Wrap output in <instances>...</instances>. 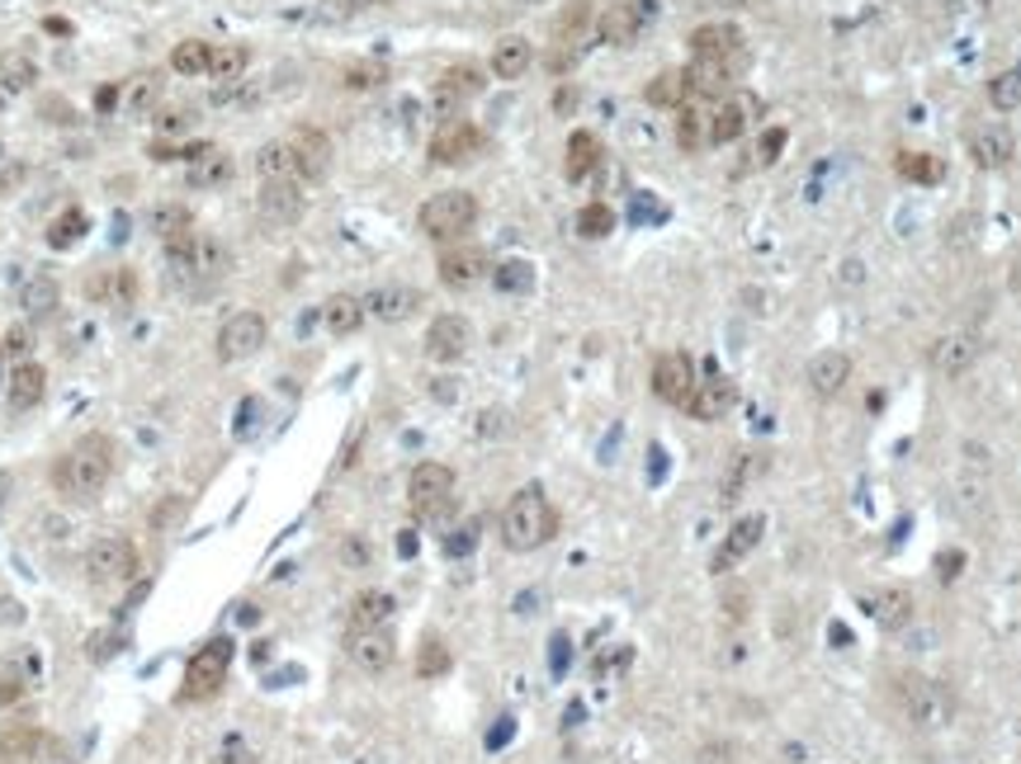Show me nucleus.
Returning <instances> with one entry per match:
<instances>
[{
	"label": "nucleus",
	"instance_id": "nucleus-1",
	"mask_svg": "<svg viewBox=\"0 0 1021 764\" xmlns=\"http://www.w3.org/2000/svg\"><path fill=\"white\" fill-rule=\"evenodd\" d=\"M114 476V439L109 435H81L67 453L53 463V486L67 501H96L104 482Z\"/></svg>",
	"mask_w": 1021,
	"mask_h": 764
},
{
	"label": "nucleus",
	"instance_id": "nucleus-2",
	"mask_svg": "<svg viewBox=\"0 0 1021 764\" xmlns=\"http://www.w3.org/2000/svg\"><path fill=\"white\" fill-rule=\"evenodd\" d=\"M558 533V509L540 486H521L501 509V543L511 552H535Z\"/></svg>",
	"mask_w": 1021,
	"mask_h": 764
},
{
	"label": "nucleus",
	"instance_id": "nucleus-3",
	"mask_svg": "<svg viewBox=\"0 0 1021 764\" xmlns=\"http://www.w3.org/2000/svg\"><path fill=\"white\" fill-rule=\"evenodd\" d=\"M894 704L913 727L922 731H941L955 722V689L941 679H926V675H894Z\"/></svg>",
	"mask_w": 1021,
	"mask_h": 764
},
{
	"label": "nucleus",
	"instance_id": "nucleus-4",
	"mask_svg": "<svg viewBox=\"0 0 1021 764\" xmlns=\"http://www.w3.org/2000/svg\"><path fill=\"white\" fill-rule=\"evenodd\" d=\"M417 222L431 241H454V236H464L478 222V199L468 194V189H440V194H431L421 203Z\"/></svg>",
	"mask_w": 1021,
	"mask_h": 764
},
{
	"label": "nucleus",
	"instance_id": "nucleus-5",
	"mask_svg": "<svg viewBox=\"0 0 1021 764\" xmlns=\"http://www.w3.org/2000/svg\"><path fill=\"white\" fill-rule=\"evenodd\" d=\"M227 671H232V642L227 637H213V642H203L190 656V665H185L180 698L185 704H203V698H213L227 684Z\"/></svg>",
	"mask_w": 1021,
	"mask_h": 764
},
{
	"label": "nucleus",
	"instance_id": "nucleus-6",
	"mask_svg": "<svg viewBox=\"0 0 1021 764\" xmlns=\"http://www.w3.org/2000/svg\"><path fill=\"white\" fill-rule=\"evenodd\" d=\"M407 501L417 519H440L454 505V472L445 463H417L407 476Z\"/></svg>",
	"mask_w": 1021,
	"mask_h": 764
},
{
	"label": "nucleus",
	"instance_id": "nucleus-7",
	"mask_svg": "<svg viewBox=\"0 0 1021 764\" xmlns=\"http://www.w3.org/2000/svg\"><path fill=\"white\" fill-rule=\"evenodd\" d=\"M86 576L96 585H123L137 576V548L123 533H104L86 552Z\"/></svg>",
	"mask_w": 1021,
	"mask_h": 764
},
{
	"label": "nucleus",
	"instance_id": "nucleus-8",
	"mask_svg": "<svg viewBox=\"0 0 1021 764\" xmlns=\"http://www.w3.org/2000/svg\"><path fill=\"white\" fill-rule=\"evenodd\" d=\"M265 340H270V322H265L260 312H237L223 322V330H218V359L223 363L251 359Z\"/></svg>",
	"mask_w": 1021,
	"mask_h": 764
},
{
	"label": "nucleus",
	"instance_id": "nucleus-9",
	"mask_svg": "<svg viewBox=\"0 0 1021 764\" xmlns=\"http://www.w3.org/2000/svg\"><path fill=\"white\" fill-rule=\"evenodd\" d=\"M166 250H170V265H176L180 279H218L223 274V250L195 232H180L176 241H166Z\"/></svg>",
	"mask_w": 1021,
	"mask_h": 764
},
{
	"label": "nucleus",
	"instance_id": "nucleus-10",
	"mask_svg": "<svg viewBox=\"0 0 1021 764\" xmlns=\"http://www.w3.org/2000/svg\"><path fill=\"white\" fill-rule=\"evenodd\" d=\"M653 392L663 396L667 406H681L690 402V392H696V363H690L686 349H667V355H657L653 363Z\"/></svg>",
	"mask_w": 1021,
	"mask_h": 764
},
{
	"label": "nucleus",
	"instance_id": "nucleus-11",
	"mask_svg": "<svg viewBox=\"0 0 1021 764\" xmlns=\"http://www.w3.org/2000/svg\"><path fill=\"white\" fill-rule=\"evenodd\" d=\"M648 20H653V0H615V5H606V14L596 20V34L610 47H630Z\"/></svg>",
	"mask_w": 1021,
	"mask_h": 764
},
{
	"label": "nucleus",
	"instance_id": "nucleus-12",
	"mask_svg": "<svg viewBox=\"0 0 1021 764\" xmlns=\"http://www.w3.org/2000/svg\"><path fill=\"white\" fill-rule=\"evenodd\" d=\"M478 151H482V133L468 119H445L440 133L431 137V161H440V166H464V161H474Z\"/></svg>",
	"mask_w": 1021,
	"mask_h": 764
},
{
	"label": "nucleus",
	"instance_id": "nucleus-13",
	"mask_svg": "<svg viewBox=\"0 0 1021 764\" xmlns=\"http://www.w3.org/2000/svg\"><path fill=\"white\" fill-rule=\"evenodd\" d=\"M345 651H351V661L359 665V671H369V675H384L388 665L398 661V642H392L388 628H351Z\"/></svg>",
	"mask_w": 1021,
	"mask_h": 764
},
{
	"label": "nucleus",
	"instance_id": "nucleus-14",
	"mask_svg": "<svg viewBox=\"0 0 1021 764\" xmlns=\"http://www.w3.org/2000/svg\"><path fill=\"white\" fill-rule=\"evenodd\" d=\"M468 345H474V326H468L459 312L435 316L431 330H426V355L435 363H459L468 355Z\"/></svg>",
	"mask_w": 1021,
	"mask_h": 764
},
{
	"label": "nucleus",
	"instance_id": "nucleus-15",
	"mask_svg": "<svg viewBox=\"0 0 1021 764\" xmlns=\"http://www.w3.org/2000/svg\"><path fill=\"white\" fill-rule=\"evenodd\" d=\"M861 609H866L870 623L885 628V632H899V628L913 623V595H908L903 585H879V591H870L861 599Z\"/></svg>",
	"mask_w": 1021,
	"mask_h": 764
},
{
	"label": "nucleus",
	"instance_id": "nucleus-16",
	"mask_svg": "<svg viewBox=\"0 0 1021 764\" xmlns=\"http://www.w3.org/2000/svg\"><path fill=\"white\" fill-rule=\"evenodd\" d=\"M969 156H974V166H984V170H1002L1017 156V137H1012V127L1008 123H984V127H974L969 133Z\"/></svg>",
	"mask_w": 1021,
	"mask_h": 764
},
{
	"label": "nucleus",
	"instance_id": "nucleus-17",
	"mask_svg": "<svg viewBox=\"0 0 1021 764\" xmlns=\"http://www.w3.org/2000/svg\"><path fill=\"white\" fill-rule=\"evenodd\" d=\"M256 209H260L265 222H275V227H293L308 203H303V189H298L293 180H265Z\"/></svg>",
	"mask_w": 1021,
	"mask_h": 764
},
{
	"label": "nucleus",
	"instance_id": "nucleus-18",
	"mask_svg": "<svg viewBox=\"0 0 1021 764\" xmlns=\"http://www.w3.org/2000/svg\"><path fill=\"white\" fill-rule=\"evenodd\" d=\"M804 382H809L813 396H823V402L837 396L846 382H852V355H842V349H819L804 369Z\"/></svg>",
	"mask_w": 1021,
	"mask_h": 764
},
{
	"label": "nucleus",
	"instance_id": "nucleus-19",
	"mask_svg": "<svg viewBox=\"0 0 1021 764\" xmlns=\"http://www.w3.org/2000/svg\"><path fill=\"white\" fill-rule=\"evenodd\" d=\"M762 533H766V519L762 515L737 519L733 529H729V538H724V548L714 552V571H733L737 562H747V557L762 548Z\"/></svg>",
	"mask_w": 1021,
	"mask_h": 764
},
{
	"label": "nucleus",
	"instance_id": "nucleus-20",
	"mask_svg": "<svg viewBox=\"0 0 1021 764\" xmlns=\"http://www.w3.org/2000/svg\"><path fill=\"white\" fill-rule=\"evenodd\" d=\"M417 307H421V289H407V283H384V289H374L365 297V312L379 316V322H388V326L417 316Z\"/></svg>",
	"mask_w": 1021,
	"mask_h": 764
},
{
	"label": "nucleus",
	"instance_id": "nucleus-21",
	"mask_svg": "<svg viewBox=\"0 0 1021 764\" xmlns=\"http://www.w3.org/2000/svg\"><path fill=\"white\" fill-rule=\"evenodd\" d=\"M289 147L298 156V180H322L326 166H332V142L318 127H293Z\"/></svg>",
	"mask_w": 1021,
	"mask_h": 764
},
{
	"label": "nucleus",
	"instance_id": "nucleus-22",
	"mask_svg": "<svg viewBox=\"0 0 1021 764\" xmlns=\"http://www.w3.org/2000/svg\"><path fill=\"white\" fill-rule=\"evenodd\" d=\"M974 359H979V340L974 336H941L932 345V369L941 378H965L974 369Z\"/></svg>",
	"mask_w": 1021,
	"mask_h": 764
},
{
	"label": "nucleus",
	"instance_id": "nucleus-23",
	"mask_svg": "<svg viewBox=\"0 0 1021 764\" xmlns=\"http://www.w3.org/2000/svg\"><path fill=\"white\" fill-rule=\"evenodd\" d=\"M185 161H190V170H185L190 189H213V184H223L232 175V156L218 151V147H190L185 151Z\"/></svg>",
	"mask_w": 1021,
	"mask_h": 764
},
{
	"label": "nucleus",
	"instance_id": "nucleus-24",
	"mask_svg": "<svg viewBox=\"0 0 1021 764\" xmlns=\"http://www.w3.org/2000/svg\"><path fill=\"white\" fill-rule=\"evenodd\" d=\"M686 86H690V94H704V100H724L729 86H733V71H729V61H719V57H696L686 67Z\"/></svg>",
	"mask_w": 1021,
	"mask_h": 764
},
{
	"label": "nucleus",
	"instance_id": "nucleus-25",
	"mask_svg": "<svg viewBox=\"0 0 1021 764\" xmlns=\"http://www.w3.org/2000/svg\"><path fill=\"white\" fill-rule=\"evenodd\" d=\"M487 274V255L464 246V250H445L440 255V279L450 283V289H474V283Z\"/></svg>",
	"mask_w": 1021,
	"mask_h": 764
},
{
	"label": "nucleus",
	"instance_id": "nucleus-26",
	"mask_svg": "<svg viewBox=\"0 0 1021 764\" xmlns=\"http://www.w3.org/2000/svg\"><path fill=\"white\" fill-rule=\"evenodd\" d=\"M535 67V47H530L525 38H497L492 47V76L497 81H521V76Z\"/></svg>",
	"mask_w": 1021,
	"mask_h": 764
},
{
	"label": "nucleus",
	"instance_id": "nucleus-27",
	"mask_svg": "<svg viewBox=\"0 0 1021 764\" xmlns=\"http://www.w3.org/2000/svg\"><path fill=\"white\" fill-rule=\"evenodd\" d=\"M733 406V387L724 378H710V382H696V392H690V402H686V411L696 420H724V411Z\"/></svg>",
	"mask_w": 1021,
	"mask_h": 764
},
{
	"label": "nucleus",
	"instance_id": "nucleus-28",
	"mask_svg": "<svg viewBox=\"0 0 1021 764\" xmlns=\"http://www.w3.org/2000/svg\"><path fill=\"white\" fill-rule=\"evenodd\" d=\"M737 47H743V34H737L733 24H700L696 34H690V53H696V57H719V61H729Z\"/></svg>",
	"mask_w": 1021,
	"mask_h": 764
},
{
	"label": "nucleus",
	"instance_id": "nucleus-29",
	"mask_svg": "<svg viewBox=\"0 0 1021 764\" xmlns=\"http://www.w3.org/2000/svg\"><path fill=\"white\" fill-rule=\"evenodd\" d=\"M43 392H48V373H43V363H20L10 378V411H34L43 402Z\"/></svg>",
	"mask_w": 1021,
	"mask_h": 764
},
{
	"label": "nucleus",
	"instance_id": "nucleus-30",
	"mask_svg": "<svg viewBox=\"0 0 1021 764\" xmlns=\"http://www.w3.org/2000/svg\"><path fill=\"white\" fill-rule=\"evenodd\" d=\"M747 119H752V100H724L710 114V142H714V147H729V142L743 137Z\"/></svg>",
	"mask_w": 1021,
	"mask_h": 764
},
{
	"label": "nucleus",
	"instance_id": "nucleus-31",
	"mask_svg": "<svg viewBox=\"0 0 1021 764\" xmlns=\"http://www.w3.org/2000/svg\"><path fill=\"white\" fill-rule=\"evenodd\" d=\"M322 322H326V330H332V336H355V330L365 326V297H351V293L326 297Z\"/></svg>",
	"mask_w": 1021,
	"mask_h": 764
},
{
	"label": "nucleus",
	"instance_id": "nucleus-32",
	"mask_svg": "<svg viewBox=\"0 0 1021 764\" xmlns=\"http://www.w3.org/2000/svg\"><path fill=\"white\" fill-rule=\"evenodd\" d=\"M478 90H482V76L474 67H450L445 76H440V86H435V100H440V109H454V104L474 100Z\"/></svg>",
	"mask_w": 1021,
	"mask_h": 764
},
{
	"label": "nucleus",
	"instance_id": "nucleus-33",
	"mask_svg": "<svg viewBox=\"0 0 1021 764\" xmlns=\"http://www.w3.org/2000/svg\"><path fill=\"white\" fill-rule=\"evenodd\" d=\"M596 166H601V142H596V133H587V127H577L568 137V161H563V170H568V180H587Z\"/></svg>",
	"mask_w": 1021,
	"mask_h": 764
},
{
	"label": "nucleus",
	"instance_id": "nucleus-34",
	"mask_svg": "<svg viewBox=\"0 0 1021 764\" xmlns=\"http://www.w3.org/2000/svg\"><path fill=\"white\" fill-rule=\"evenodd\" d=\"M43 745V731L34 722H5L0 727V760H34Z\"/></svg>",
	"mask_w": 1021,
	"mask_h": 764
},
{
	"label": "nucleus",
	"instance_id": "nucleus-35",
	"mask_svg": "<svg viewBox=\"0 0 1021 764\" xmlns=\"http://www.w3.org/2000/svg\"><path fill=\"white\" fill-rule=\"evenodd\" d=\"M392 618V595L384 591H365L351 604V628H388Z\"/></svg>",
	"mask_w": 1021,
	"mask_h": 764
},
{
	"label": "nucleus",
	"instance_id": "nucleus-36",
	"mask_svg": "<svg viewBox=\"0 0 1021 764\" xmlns=\"http://www.w3.org/2000/svg\"><path fill=\"white\" fill-rule=\"evenodd\" d=\"M256 170L265 175V180H298V156H293V147H289V137H285V142H270V147H260Z\"/></svg>",
	"mask_w": 1021,
	"mask_h": 764
},
{
	"label": "nucleus",
	"instance_id": "nucleus-37",
	"mask_svg": "<svg viewBox=\"0 0 1021 764\" xmlns=\"http://www.w3.org/2000/svg\"><path fill=\"white\" fill-rule=\"evenodd\" d=\"M246 61L251 53L242 43H223V47H213V61H209V76L218 86H232V81H242V71H246Z\"/></svg>",
	"mask_w": 1021,
	"mask_h": 764
},
{
	"label": "nucleus",
	"instance_id": "nucleus-38",
	"mask_svg": "<svg viewBox=\"0 0 1021 764\" xmlns=\"http://www.w3.org/2000/svg\"><path fill=\"white\" fill-rule=\"evenodd\" d=\"M686 94H690L686 71H663V76H653V81H648V90H643V100L657 104V109H677V104L686 100Z\"/></svg>",
	"mask_w": 1021,
	"mask_h": 764
},
{
	"label": "nucleus",
	"instance_id": "nucleus-39",
	"mask_svg": "<svg viewBox=\"0 0 1021 764\" xmlns=\"http://www.w3.org/2000/svg\"><path fill=\"white\" fill-rule=\"evenodd\" d=\"M209 61H213V47L203 38H190L170 53V71L176 76H209Z\"/></svg>",
	"mask_w": 1021,
	"mask_h": 764
},
{
	"label": "nucleus",
	"instance_id": "nucleus-40",
	"mask_svg": "<svg viewBox=\"0 0 1021 764\" xmlns=\"http://www.w3.org/2000/svg\"><path fill=\"white\" fill-rule=\"evenodd\" d=\"M988 104H994L998 114H1012V109H1021V67L998 71L994 81H988Z\"/></svg>",
	"mask_w": 1021,
	"mask_h": 764
},
{
	"label": "nucleus",
	"instance_id": "nucleus-41",
	"mask_svg": "<svg viewBox=\"0 0 1021 764\" xmlns=\"http://www.w3.org/2000/svg\"><path fill=\"white\" fill-rule=\"evenodd\" d=\"M677 142H681V151H700L704 142H710V114H700V109H681L677 114Z\"/></svg>",
	"mask_w": 1021,
	"mask_h": 764
},
{
	"label": "nucleus",
	"instance_id": "nucleus-42",
	"mask_svg": "<svg viewBox=\"0 0 1021 764\" xmlns=\"http://www.w3.org/2000/svg\"><path fill=\"white\" fill-rule=\"evenodd\" d=\"M492 279H497L501 293H530L535 289V265L530 260H507V265L492 269Z\"/></svg>",
	"mask_w": 1021,
	"mask_h": 764
},
{
	"label": "nucleus",
	"instance_id": "nucleus-43",
	"mask_svg": "<svg viewBox=\"0 0 1021 764\" xmlns=\"http://www.w3.org/2000/svg\"><path fill=\"white\" fill-rule=\"evenodd\" d=\"M587 24H591V0H573V5L554 20V38H558V43H577Z\"/></svg>",
	"mask_w": 1021,
	"mask_h": 764
},
{
	"label": "nucleus",
	"instance_id": "nucleus-44",
	"mask_svg": "<svg viewBox=\"0 0 1021 764\" xmlns=\"http://www.w3.org/2000/svg\"><path fill=\"white\" fill-rule=\"evenodd\" d=\"M450 671V647L440 642V637H426L417 651V675L421 679H435V675H445Z\"/></svg>",
	"mask_w": 1021,
	"mask_h": 764
},
{
	"label": "nucleus",
	"instance_id": "nucleus-45",
	"mask_svg": "<svg viewBox=\"0 0 1021 764\" xmlns=\"http://www.w3.org/2000/svg\"><path fill=\"white\" fill-rule=\"evenodd\" d=\"M615 227V213H610V203H587L582 213H577V232L587 236V241H601Z\"/></svg>",
	"mask_w": 1021,
	"mask_h": 764
},
{
	"label": "nucleus",
	"instance_id": "nucleus-46",
	"mask_svg": "<svg viewBox=\"0 0 1021 764\" xmlns=\"http://www.w3.org/2000/svg\"><path fill=\"white\" fill-rule=\"evenodd\" d=\"M24 307H29V316H53L57 312V283L53 279H29L24 283Z\"/></svg>",
	"mask_w": 1021,
	"mask_h": 764
},
{
	"label": "nucleus",
	"instance_id": "nucleus-47",
	"mask_svg": "<svg viewBox=\"0 0 1021 764\" xmlns=\"http://www.w3.org/2000/svg\"><path fill=\"white\" fill-rule=\"evenodd\" d=\"M152 227L162 232L166 241H176L180 232H190V213H185L180 203H162V209H156V217H152Z\"/></svg>",
	"mask_w": 1021,
	"mask_h": 764
},
{
	"label": "nucleus",
	"instance_id": "nucleus-48",
	"mask_svg": "<svg viewBox=\"0 0 1021 764\" xmlns=\"http://www.w3.org/2000/svg\"><path fill=\"white\" fill-rule=\"evenodd\" d=\"M0 81H5L10 90H20L34 81V61L20 57V53H10V57H0Z\"/></svg>",
	"mask_w": 1021,
	"mask_h": 764
},
{
	"label": "nucleus",
	"instance_id": "nucleus-49",
	"mask_svg": "<svg viewBox=\"0 0 1021 764\" xmlns=\"http://www.w3.org/2000/svg\"><path fill=\"white\" fill-rule=\"evenodd\" d=\"M81 232H86V213H81V209H71L67 217H57V222H53L48 241L62 250V246H71V241H76V236H81Z\"/></svg>",
	"mask_w": 1021,
	"mask_h": 764
},
{
	"label": "nucleus",
	"instance_id": "nucleus-50",
	"mask_svg": "<svg viewBox=\"0 0 1021 764\" xmlns=\"http://www.w3.org/2000/svg\"><path fill=\"white\" fill-rule=\"evenodd\" d=\"M899 170L908 175V180H936L941 166L932 161V156H899Z\"/></svg>",
	"mask_w": 1021,
	"mask_h": 764
},
{
	"label": "nucleus",
	"instance_id": "nucleus-51",
	"mask_svg": "<svg viewBox=\"0 0 1021 764\" xmlns=\"http://www.w3.org/2000/svg\"><path fill=\"white\" fill-rule=\"evenodd\" d=\"M24 689H29V684H24L20 671H0V708H5V704H20Z\"/></svg>",
	"mask_w": 1021,
	"mask_h": 764
},
{
	"label": "nucleus",
	"instance_id": "nucleus-52",
	"mask_svg": "<svg viewBox=\"0 0 1021 764\" xmlns=\"http://www.w3.org/2000/svg\"><path fill=\"white\" fill-rule=\"evenodd\" d=\"M114 297L123 307H133L137 302V269H114Z\"/></svg>",
	"mask_w": 1021,
	"mask_h": 764
},
{
	"label": "nucleus",
	"instance_id": "nucleus-53",
	"mask_svg": "<svg viewBox=\"0 0 1021 764\" xmlns=\"http://www.w3.org/2000/svg\"><path fill=\"white\" fill-rule=\"evenodd\" d=\"M780 147H785V127H772V133L762 137V147H757V161H762V166H772L776 156H780Z\"/></svg>",
	"mask_w": 1021,
	"mask_h": 764
},
{
	"label": "nucleus",
	"instance_id": "nucleus-54",
	"mask_svg": "<svg viewBox=\"0 0 1021 764\" xmlns=\"http://www.w3.org/2000/svg\"><path fill=\"white\" fill-rule=\"evenodd\" d=\"M156 127H162V133H185V127H190V109H180V114L170 109V114L156 119Z\"/></svg>",
	"mask_w": 1021,
	"mask_h": 764
},
{
	"label": "nucleus",
	"instance_id": "nucleus-55",
	"mask_svg": "<svg viewBox=\"0 0 1021 764\" xmlns=\"http://www.w3.org/2000/svg\"><path fill=\"white\" fill-rule=\"evenodd\" d=\"M379 76H384L379 67H355V71H351V81H345V86H374Z\"/></svg>",
	"mask_w": 1021,
	"mask_h": 764
},
{
	"label": "nucleus",
	"instance_id": "nucleus-56",
	"mask_svg": "<svg viewBox=\"0 0 1021 764\" xmlns=\"http://www.w3.org/2000/svg\"><path fill=\"white\" fill-rule=\"evenodd\" d=\"M218 764H256V760H251V751H242V745H227V751L218 755Z\"/></svg>",
	"mask_w": 1021,
	"mask_h": 764
},
{
	"label": "nucleus",
	"instance_id": "nucleus-57",
	"mask_svg": "<svg viewBox=\"0 0 1021 764\" xmlns=\"http://www.w3.org/2000/svg\"><path fill=\"white\" fill-rule=\"evenodd\" d=\"M152 94H156V76H147V86H137V90H133V104L143 109V104L152 100Z\"/></svg>",
	"mask_w": 1021,
	"mask_h": 764
},
{
	"label": "nucleus",
	"instance_id": "nucleus-58",
	"mask_svg": "<svg viewBox=\"0 0 1021 764\" xmlns=\"http://www.w3.org/2000/svg\"><path fill=\"white\" fill-rule=\"evenodd\" d=\"M5 349H10V355H24V330H10V336H5Z\"/></svg>",
	"mask_w": 1021,
	"mask_h": 764
},
{
	"label": "nucleus",
	"instance_id": "nucleus-59",
	"mask_svg": "<svg viewBox=\"0 0 1021 764\" xmlns=\"http://www.w3.org/2000/svg\"><path fill=\"white\" fill-rule=\"evenodd\" d=\"M719 5H733V10H743V5H752V0H719Z\"/></svg>",
	"mask_w": 1021,
	"mask_h": 764
},
{
	"label": "nucleus",
	"instance_id": "nucleus-60",
	"mask_svg": "<svg viewBox=\"0 0 1021 764\" xmlns=\"http://www.w3.org/2000/svg\"><path fill=\"white\" fill-rule=\"evenodd\" d=\"M521 5H544V0H521Z\"/></svg>",
	"mask_w": 1021,
	"mask_h": 764
}]
</instances>
